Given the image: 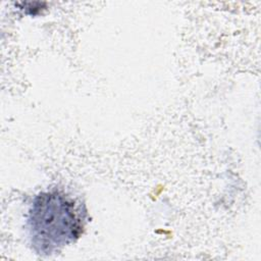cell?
Wrapping results in <instances>:
<instances>
[{
    "label": "cell",
    "mask_w": 261,
    "mask_h": 261,
    "mask_svg": "<svg viewBox=\"0 0 261 261\" xmlns=\"http://www.w3.org/2000/svg\"><path fill=\"white\" fill-rule=\"evenodd\" d=\"M82 228V211L71 198L58 191L35 197L29 210L28 229L37 253L49 255L75 242Z\"/></svg>",
    "instance_id": "cell-1"
}]
</instances>
